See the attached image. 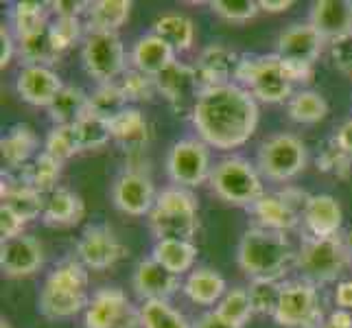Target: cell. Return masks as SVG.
I'll use <instances>...</instances> for the list:
<instances>
[{"label": "cell", "instance_id": "7bdbcfd3", "mask_svg": "<svg viewBox=\"0 0 352 328\" xmlns=\"http://www.w3.org/2000/svg\"><path fill=\"white\" fill-rule=\"evenodd\" d=\"M125 107H129V103L125 101L118 83H103V86H96V90L90 94V109L107 120L123 112Z\"/></svg>", "mask_w": 352, "mask_h": 328}, {"label": "cell", "instance_id": "52a82bcc", "mask_svg": "<svg viewBox=\"0 0 352 328\" xmlns=\"http://www.w3.org/2000/svg\"><path fill=\"white\" fill-rule=\"evenodd\" d=\"M350 261L348 245L339 237H311L305 234L298 250L296 265L305 274V281L313 285L335 283L342 278Z\"/></svg>", "mask_w": 352, "mask_h": 328}, {"label": "cell", "instance_id": "7402d4cb", "mask_svg": "<svg viewBox=\"0 0 352 328\" xmlns=\"http://www.w3.org/2000/svg\"><path fill=\"white\" fill-rule=\"evenodd\" d=\"M302 221H305L307 232L311 237H320V239L337 237L344 221L342 206H339V201L333 195H326V193L311 195L307 210L302 215Z\"/></svg>", "mask_w": 352, "mask_h": 328}, {"label": "cell", "instance_id": "1f68e13d", "mask_svg": "<svg viewBox=\"0 0 352 328\" xmlns=\"http://www.w3.org/2000/svg\"><path fill=\"white\" fill-rule=\"evenodd\" d=\"M59 177H62V162H59L57 157H53L51 153L42 151L33 157L31 164L22 166L20 182L42 193V195H48V193L57 188Z\"/></svg>", "mask_w": 352, "mask_h": 328}, {"label": "cell", "instance_id": "6f0895ef", "mask_svg": "<svg viewBox=\"0 0 352 328\" xmlns=\"http://www.w3.org/2000/svg\"><path fill=\"white\" fill-rule=\"evenodd\" d=\"M294 5V0H261L258 3L261 11H267V14H283V11H289Z\"/></svg>", "mask_w": 352, "mask_h": 328}, {"label": "cell", "instance_id": "f6af8a7d", "mask_svg": "<svg viewBox=\"0 0 352 328\" xmlns=\"http://www.w3.org/2000/svg\"><path fill=\"white\" fill-rule=\"evenodd\" d=\"M44 151L51 153L53 157H57L59 162H64L75 153H79L81 149H79V142L75 136V127L72 125H55L46 136Z\"/></svg>", "mask_w": 352, "mask_h": 328}, {"label": "cell", "instance_id": "9c48e42d", "mask_svg": "<svg viewBox=\"0 0 352 328\" xmlns=\"http://www.w3.org/2000/svg\"><path fill=\"white\" fill-rule=\"evenodd\" d=\"M309 160L307 144L294 133H276L258 149V168L274 182H289L305 171Z\"/></svg>", "mask_w": 352, "mask_h": 328}, {"label": "cell", "instance_id": "bcb514c9", "mask_svg": "<svg viewBox=\"0 0 352 328\" xmlns=\"http://www.w3.org/2000/svg\"><path fill=\"white\" fill-rule=\"evenodd\" d=\"M212 11L228 22H248L256 18L261 11L256 0H214L210 3Z\"/></svg>", "mask_w": 352, "mask_h": 328}, {"label": "cell", "instance_id": "277c9868", "mask_svg": "<svg viewBox=\"0 0 352 328\" xmlns=\"http://www.w3.org/2000/svg\"><path fill=\"white\" fill-rule=\"evenodd\" d=\"M149 226L157 239L192 241L199 228L195 195L182 186H168L157 193L155 206L149 212Z\"/></svg>", "mask_w": 352, "mask_h": 328}, {"label": "cell", "instance_id": "8d00e7d4", "mask_svg": "<svg viewBox=\"0 0 352 328\" xmlns=\"http://www.w3.org/2000/svg\"><path fill=\"white\" fill-rule=\"evenodd\" d=\"M289 116L291 120L302 125H313V123H320V120L326 118L329 114V103L326 99L315 90H300L289 99Z\"/></svg>", "mask_w": 352, "mask_h": 328}, {"label": "cell", "instance_id": "94428289", "mask_svg": "<svg viewBox=\"0 0 352 328\" xmlns=\"http://www.w3.org/2000/svg\"><path fill=\"white\" fill-rule=\"evenodd\" d=\"M0 328H11V324L3 318V322H0Z\"/></svg>", "mask_w": 352, "mask_h": 328}, {"label": "cell", "instance_id": "ac0fdd59", "mask_svg": "<svg viewBox=\"0 0 352 328\" xmlns=\"http://www.w3.org/2000/svg\"><path fill=\"white\" fill-rule=\"evenodd\" d=\"M324 38L311 22L305 24H291L278 38L276 55L285 62H302V64H315V59L322 55Z\"/></svg>", "mask_w": 352, "mask_h": 328}, {"label": "cell", "instance_id": "836d02e7", "mask_svg": "<svg viewBox=\"0 0 352 328\" xmlns=\"http://www.w3.org/2000/svg\"><path fill=\"white\" fill-rule=\"evenodd\" d=\"M46 109L55 125H75L90 109V94L77 86H66Z\"/></svg>", "mask_w": 352, "mask_h": 328}, {"label": "cell", "instance_id": "db71d44e", "mask_svg": "<svg viewBox=\"0 0 352 328\" xmlns=\"http://www.w3.org/2000/svg\"><path fill=\"white\" fill-rule=\"evenodd\" d=\"M192 328H239V326H234L232 322L223 320L217 311H208V313L201 315V318L195 322V326H192Z\"/></svg>", "mask_w": 352, "mask_h": 328}, {"label": "cell", "instance_id": "74e56055", "mask_svg": "<svg viewBox=\"0 0 352 328\" xmlns=\"http://www.w3.org/2000/svg\"><path fill=\"white\" fill-rule=\"evenodd\" d=\"M138 313L142 328H192L184 315L168 305V300L142 302Z\"/></svg>", "mask_w": 352, "mask_h": 328}, {"label": "cell", "instance_id": "e0dca14e", "mask_svg": "<svg viewBox=\"0 0 352 328\" xmlns=\"http://www.w3.org/2000/svg\"><path fill=\"white\" fill-rule=\"evenodd\" d=\"M44 263L40 241L31 234H20L0 243V270L7 278L33 276Z\"/></svg>", "mask_w": 352, "mask_h": 328}, {"label": "cell", "instance_id": "11a10c76", "mask_svg": "<svg viewBox=\"0 0 352 328\" xmlns=\"http://www.w3.org/2000/svg\"><path fill=\"white\" fill-rule=\"evenodd\" d=\"M335 305L337 309L352 311V281H339L335 289Z\"/></svg>", "mask_w": 352, "mask_h": 328}, {"label": "cell", "instance_id": "83f0119b", "mask_svg": "<svg viewBox=\"0 0 352 328\" xmlns=\"http://www.w3.org/2000/svg\"><path fill=\"white\" fill-rule=\"evenodd\" d=\"M250 210L256 215L261 228L276 230V232H289V230H294L302 219L278 193H274V195H267L265 193Z\"/></svg>", "mask_w": 352, "mask_h": 328}, {"label": "cell", "instance_id": "5b68a950", "mask_svg": "<svg viewBox=\"0 0 352 328\" xmlns=\"http://www.w3.org/2000/svg\"><path fill=\"white\" fill-rule=\"evenodd\" d=\"M210 186L221 201L241 208H252L265 195L258 168L239 155L223 157L212 166Z\"/></svg>", "mask_w": 352, "mask_h": 328}, {"label": "cell", "instance_id": "ffe728a7", "mask_svg": "<svg viewBox=\"0 0 352 328\" xmlns=\"http://www.w3.org/2000/svg\"><path fill=\"white\" fill-rule=\"evenodd\" d=\"M131 285L144 302L168 300L179 289V276L168 272L153 256H149L136 265Z\"/></svg>", "mask_w": 352, "mask_h": 328}, {"label": "cell", "instance_id": "91938a15", "mask_svg": "<svg viewBox=\"0 0 352 328\" xmlns=\"http://www.w3.org/2000/svg\"><path fill=\"white\" fill-rule=\"evenodd\" d=\"M320 328H337V326H335V324H331L329 320H326V322H324V324H322Z\"/></svg>", "mask_w": 352, "mask_h": 328}, {"label": "cell", "instance_id": "4316f807", "mask_svg": "<svg viewBox=\"0 0 352 328\" xmlns=\"http://www.w3.org/2000/svg\"><path fill=\"white\" fill-rule=\"evenodd\" d=\"M157 38H162L177 53H186L195 44V24L184 14L168 11L153 20V31Z\"/></svg>", "mask_w": 352, "mask_h": 328}, {"label": "cell", "instance_id": "cb8c5ba5", "mask_svg": "<svg viewBox=\"0 0 352 328\" xmlns=\"http://www.w3.org/2000/svg\"><path fill=\"white\" fill-rule=\"evenodd\" d=\"M175 62V51L155 33H147L136 40L131 48V64L149 77H157Z\"/></svg>", "mask_w": 352, "mask_h": 328}, {"label": "cell", "instance_id": "8fae6325", "mask_svg": "<svg viewBox=\"0 0 352 328\" xmlns=\"http://www.w3.org/2000/svg\"><path fill=\"white\" fill-rule=\"evenodd\" d=\"M166 173L175 186L195 188L210 179V151L204 140H177L166 155Z\"/></svg>", "mask_w": 352, "mask_h": 328}, {"label": "cell", "instance_id": "f35d334b", "mask_svg": "<svg viewBox=\"0 0 352 328\" xmlns=\"http://www.w3.org/2000/svg\"><path fill=\"white\" fill-rule=\"evenodd\" d=\"M48 3H35V0H22L11 9V27H14L18 38L29 35L48 24Z\"/></svg>", "mask_w": 352, "mask_h": 328}, {"label": "cell", "instance_id": "f907efd6", "mask_svg": "<svg viewBox=\"0 0 352 328\" xmlns=\"http://www.w3.org/2000/svg\"><path fill=\"white\" fill-rule=\"evenodd\" d=\"M55 18H81L88 11L90 3H75V0H57V3H48Z\"/></svg>", "mask_w": 352, "mask_h": 328}, {"label": "cell", "instance_id": "4dcf8cb0", "mask_svg": "<svg viewBox=\"0 0 352 328\" xmlns=\"http://www.w3.org/2000/svg\"><path fill=\"white\" fill-rule=\"evenodd\" d=\"M46 195L38 193L35 188L27 186L24 182H5L3 179V206L14 210L24 221L38 219L44 215Z\"/></svg>", "mask_w": 352, "mask_h": 328}, {"label": "cell", "instance_id": "4fadbf2b", "mask_svg": "<svg viewBox=\"0 0 352 328\" xmlns=\"http://www.w3.org/2000/svg\"><path fill=\"white\" fill-rule=\"evenodd\" d=\"M127 256V248L123 245L110 226H88L81 232L77 243V259L94 272H103L114 267L118 261Z\"/></svg>", "mask_w": 352, "mask_h": 328}, {"label": "cell", "instance_id": "5bb4252c", "mask_svg": "<svg viewBox=\"0 0 352 328\" xmlns=\"http://www.w3.org/2000/svg\"><path fill=\"white\" fill-rule=\"evenodd\" d=\"M157 83V92H160L166 103L173 107V112L177 114H186L192 112L199 94L204 90L199 75L195 66L173 62L164 72L155 77Z\"/></svg>", "mask_w": 352, "mask_h": 328}, {"label": "cell", "instance_id": "603a6c76", "mask_svg": "<svg viewBox=\"0 0 352 328\" xmlns=\"http://www.w3.org/2000/svg\"><path fill=\"white\" fill-rule=\"evenodd\" d=\"M112 140H116L120 147L129 153H138L144 149V144L151 138L149 120L138 107H125L114 118H110Z\"/></svg>", "mask_w": 352, "mask_h": 328}, {"label": "cell", "instance_id": "f1b7e54d", "mask_svg": "<svg viewBox=\"0 0 352 328\" xmlns=\"http://www.w3.org/2000/svg\"><path fill=\"white\" fill-rule=\"evenodd\" d=\"M38 147H40L38 133H35V129L31 125H24V123L14 125L3 136V140H0L3 160L14 168L29 164V160L35 155Z\"/></svg>", "mask_w": 352, "mask_h": 328}, {"label": "cell", "instance_id": "9a60e30c", "mask_svg": "<svg viewBox=\"0 0 352 328\" xmlns=\"http://www.w3.org/2000/svg\"><path fill=\"white\" fill-rule=\"evenodd\" d=\"M112 199L120 212L131 217H142L153 210L157 195L153 182L147 173L138 171V168H127L114 182Z\"/></svg>", "mask_w": 352, "mask_h": 328}, {"label": "cell", "instance_id": "7dc6e473", "mask_svg": "<svg viewBox=\"0 0 352 328\" xmlns=\"http://www.w3.org/2000/svg\"><path fill=\"white\" fill-rule=\"evenodd\" d=\"M51 35L55 51L62 55L81 38V18H55L51 22Z\"/></svg>", "mask_w": 352, "mask_h": 328}, {"label": "cell", "instance_id": "484cf974", "mask_svg": "<svg viewBox=\"0 0 352 328\" xmlns=\"http://www.w3.org/2000/svg\"><path fill=\"white\" fill-rule=\"evenodd\" d=\"M182 291L190 302H195L199 307H217L226 296L228 285L226 278L217 270L199 267V270L188 274L184 285H182Z\"/></svg>", "mask_w": 352, "mask_h": 328}, {"label": "cell", "instance_id": "7a4b0ae2", "mask_svg": "<svg viewBox=\"0 0 352 328\" xmlns=\"http://www.w3.org/2000/svg\"><path fill=\"white\" fill-rule=\"evenodd\" d=\"M239 267L245 272L252 281H280L289 272L291 265H296L298 254L291 248L285 232L267 228H250L243 232L239 252Z\"/></svg>", "mask_w": 352, "mask_h": 328}, {"label": "cell", "instance_id": "ee69618b", "mask_svg": "<svg viewBox=\"0 0 352 328\" xmlns=\"http://www.w3.org/2000/svg\"><path fill=\"white\" fill-rule=\"evenodd\" d=\"M318 168L326 175H333L337 179H346L352 171V157L339 147L335 138H331L318 155Z\"/></svg>", "mask_w": 352, "mask_h": 328}, {"label": "cell", "instance_id": "d6a6232c", "mask_svg": "<svg viewBox=\"0 0 352 328\" xmlns=\"http://www.w3.org/2000/svg\"><path fill=\"white\" fill-rule=\"evenodd\" d=\"M129 14H131L129 0H96V3H90L86 18L90 31L116 33L129 20Z\"/></svg>", "mask_w": 352, "mask_h": 328}, {"label": "cell", "instance_id": "30bf717a", "mask_svg": "<svg viewBox=\"0 0 352 328\" xmlns=\"http://www.w3.org/2000/svg\"><path fill=\"white\" fill-rule=\"evenodd\" d=\"M274 320L283 328H320L322 302L315 285L305 278L283 285V296Z\"/></svg>", "mask_w": 352, "mask_h": 328}, {"label": "cell", "instance_id": "d6986e66", "mask_svg": "<svg viewBox=\"0 0 352 328\" xmlns=\"http://www.w3.org/2000/svg\"><path fill=\"white\" fill-rule=\"evenodd\" d=\"M241 62V55L226 44H210L206 46L197 57V75L204 90L228 86L232 83V77H236V68Z\"/></svg>", "mask_w": 352, "mask_h": 328}, {"label": "cell", "instance_id": "680465c9", "mask_svg": "<svg viewBox=\"0 0 352 328\" xmlns=\"http://www.w3.org/2000/svg\"><path fill=\"white\" fill-rule=\"evenodd\" d=\"M346 245H348V252H350V259H352V228L348 230V237H346Z\"/></svg>", "mask_w": 352, "mask_h": 328}, {"label": "cell", "instance_id": "c3c4849f", "mask_svg": "<svg viewBox=\"0 0 352 328\" xmlns=\"http://www.w3.org/2000/svg\"><path fill=\"white\" fill-rule=\"evenodd\" d=\"M331 59L339 72L352 79V33H346L331 42Z\"/></svg>", "mask_w": 352, "mask_h": 328}, {"label": "cell", "instance_id": "9f6ffc18", "mask_svg": "<svg viewBox=\"0 0 352 328\" xmlns=\"http://www.w3.org/2000/svg\"><path fill=\"white\" fill-rule=\"evenodd\" d=\"M335 142L342 147L350 157H352V118L350 120H346V123L337 129V133H335Z\"/></svg>", "mask_w": 352, "mask_h": 328}, {"label": "cell", "instance_id": "ba28073f", "mask_svg": "<svg viewBox=\"0 0 352 328\" xmlns=\"http://www.w3.org/2000/svg\"><path fill=\"white\" fill-rule=\"evenodd\" d=\"M81 62L88 75L103 86L116 83L125 72V46L118 33L110 31H90L83 40Z\"/></svg>", "mask_w": 352, "mask_h": 328}, {"label": "cell", "instance_id": "60d3db41", "mask_svg": "<svg viewBox=\"0 0 352 328\" xmlns=\"http://www.w3.org/2000/svg\"><path fill=\"white\" fill-rule=\"evenodd\" d=\"M118 88L123 92L125 101L127 103H142V101H151L153 94L157 92V83H155V77H149L144 75V72L131 68V70H125L123 77L118 81Z\"/></svg>", "mask_w": 352, "mask_h": 328}, {"label": "cell", "instance_id": "d4e9b609", "mask_svg": "<svg viewBox=\"0 0 352 328\" xmlns=\"http://www.w3.org/2000/svg\"><path fill=\"white\" fill-rule=\"evenodd\" d=\"M83 212H86V206H83V199L77 193L64 186H57L55 190H51L46 195L42 219L46 226L68 228V226L79 223L83 219Z\"/></svg>", "mask_w": 352, "mask_h": 328}, {"label": "cell", "instance_id": "b9f144b4", "mask_svg": "<svg viewBox=\"0 0 352 328\" xmlns=\"http://www.w3.org/2000/svg\"><path fill=\"white\" fill-rule=\"evenodd\" d=\"M248 294H250L254 313L272 315L274 318L278 302H280V296H283V285L278 281H263V278H256V281L250 283Z\"/></svg>", "mask_w": 352, "mask_h": 328}, {"label": "cell", "instance_id": "f5cc1de1", "mask_svg": "<svg viewBox=\"0 0 352 328\" xmlns=\"http://www.w3.org/2000/svg\"><path fill=\"white\" fill-rule=\"evenodd\" d=\"M0 66L7 68L11 64V59H14V53H16V44H14V38H11V31L9 27H0Z\"/></svg>", "mask_w": 352, "mask_h": 328}, {"label": "cell", "instance_id": "681fc988", "mask_svg": "<svg viewBox=\"0 0 352 328\" xmlns=\"http://www.w3.org/2000/svg\"><path fill=\"white\" fill-rule=\"evenodd\" d=\"M24 223L27 221H24L22 217H18L11 208L0 206V237H3V241L20 237L24 230Z\"/></svg>", "mask_w": 352, "mask_h": 328}, {"label": "cell", "instance_id": "2e32d148", "mask_svg": "<svg viewBox=\"0 0 352 328\" xmlns=\"http://www.w3.org/2000/svg\"><path fill=\"white\" fill-rule=\"evenodd\" d=\"M66 88L62 77L51 66H40V64H24L22 70L18 72L16 79V90L20 99L29 105H42L48 107L57 94Z\"/></svg>", "mask_w": 352, "mask_h": 328}, {"label": "cell", "instance_id": "f546056e", "mask_svg": "<svg viewBox=\"0 0 352 328\" xmlns=\"http://www.w3.org/2000/svg\"><path fill=\"white\" fill-rule=\"evenodd\" d=\"M151 256L166 267L175 276H182L192 270L197 261V245L186 239H157Z\"/></svg>", "mask_w": 352, "mask_h": 328}, {"label": "cell", "instance_id": "ab89813d", "mask_svg": "<svg viewBox=\"0 0 352 328\" xmlns=\"http://www.w3.org/2000/svg\"><path fill=\"white\" fill-rule=\"evenodd\" d=\"M214 311L221 315L223 320L232 322L234 326L243 328L248 324V320L254 315L250 294L245 287H232L226 291V296L221 298L219 305L214 307Z\"/></svg>", "mask_w": 352, "mask_h": 328}, {"label": "cell", "instance_id": "816d5d0a", "mask_svg": "<svg viewBox=\"0 0 352 328\" xmlns=\"http://www.w3.org/2000/svg\"><path fill=\"white\" fill-rule=\"evenodd\" d=\"M283 62V68L287 72V77L291 83H309L313 77V66L311 64H302V62Z\"/></svg>", "mask_w": 352, "mask_h": 328}, {"label": "cell", "instance_id": "d590c367", "mask_svg": "<svg viewBox=\"0 0 352 328\" xmlns=\"http://www.w3.org/2000/svg\"><path fill=\"white\" fill-rule=\"evenodd\" d=\"M72 127H75V136H77L81 151L101 149L112 140L110 120L99 116V114H94L92 109H88V112L83 114Z\"/></svg>", "mask_w": 352, "mask_h": 328}, {"label": "cell", "instance_id": "e575fe53", "mask_svg": "<svg viewBox=\"0 0 352 328\" xmlns=\"http://www.w3.org/2000/svg\"><path fill=\"white\" fill-rule=\"evenodd\" d=\"M18 51L27 64H40V66L53 64L59 57V53L55 51V44H53L51 22L44 24V27L38 31L18 38Z\"/></svg>", "mask_w": 352, "mask_h": 328}, {"label": "cell", "instance_id": "3957f363", "mask_svg": "<svg viewBox=\"0 0 352 328\" xmlns=\"http://www.w3.org/2000/svg\"><path fill=\"white\" fill-rule=\"evenodd\" d=\"M88 267L79 259H66L48 274L42 285L38 309L46 320H68L90 305Z\"/></svg>", "mask_w": 352, "mask_h": 328}, {"label": "cell", "instance_id": "44dd1931", "mask_svg": "<svg viewBox=\"0 0 352 328\" xmlns=\"http://www.w3.org/2000/svg\"><path fill=\"white\" fill-rule=\"evenodd\" d=\"M324 40H337L352 33V3L350 0H318L311 7V20Z\"/></svg>", "mask_w": 352, "mask_h": 328}, {"label": "cell", "instance_id": "8992f818", "mask_svg": "<svg viewBox=\"0 0 352 328\" xmlns=\"http://www.w3.org/2000/svg\"><path fill=\"white\" fill-rule=\"evenodd\" d=\"M256 101L283 103L291 99L294 83L289 81L280 57L274 55H241L236 77Z\"/></svg>", "mask_w": 352, "mask_h": 328}, {"label": "cell", "instance_id": "7c38bea8", "mask_svg": "<svg viewBox=\"0 0 352 328\" xmlns=\"http://www.w3.org/2000/svg\"><path fill=\"white\" fill-rule=\"evenodd\" d=\"M138 324L140 313L120 287L96 289L83 311V328H136Z\"/></svg>", "mask_w": 352, "mask_h": 328}, {"label": "cell", "instance_id": "6da1fadb", "mask_svg": "<svg viewBox=\"0 0 352 328\" xmlns=\"http://www.w3.org/2000/svg\"><path fill=\"white\" fill-rule=\"evenodd\" d=\"M199 140L208 147L230 151L243 147L258 127V103L250 90L228 86L206 88L190 112Z\"/></svg>", "mask_w": 352, "mask_h": 328}]
</instances>
